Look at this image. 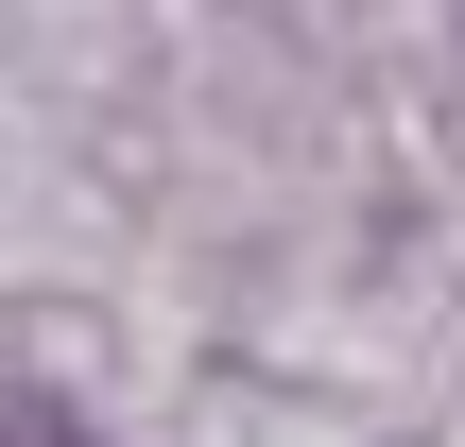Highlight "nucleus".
Listing matches in <instances>:
<instances>
[{
    "label": "nucleus",
    "instance_id": "f257e3e1",
    "mask_svg": "<svg viewBox=\"0 0 465 447\" xmlns=\"http://www.w3.org/2000/svg\"><path fill=\"white\" fill-rule=\"evenodd\" d=\"M0 447H104V431H86L52 379H0Z\"/></svg>",
    "mask_w": 465,
    "mask_h": 447
}]
</instances>
